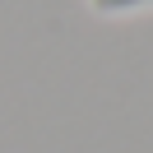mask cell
I'll use <instances>...</instances> for the list:
<instances>
[{"label": "cell", "instance_id": "1", "mask_svg": "<svg viewBox=\"0 0 153 153\" xmlns=\"http://www.w3.org/2000/svg\"><path fill=\"white\" fill-rule=\"evenodd\" d=\"M88 5L102 19H130V14H149L153 10V0H88Z\"/></svg>", "mask_w": 153, "mask_h": 153}]
</instances>
